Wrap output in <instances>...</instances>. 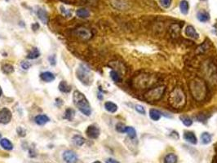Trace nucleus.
I'll use <instances>...</instances> for the list:
<instances>
[{"instance_id":"nucleus-1","label":"nucleus","mask_w":217,"mask_h":163,"mask_svg":"<svg viewBox=\"0 0 217 163\" xmlns=\"http://www.w3.org/2000/svg\"><path fill=\"white\" fill-rule=\"evenodd\" d=\"M73 102L74 104L78 108V110L83 114L90 116L91 114V108L89 104L88 99L86 98L83 93L79 91H75L73 93Z\"/></svg>"},{"instance_id":"nucleus-2","label":"nucleus","mask_w":217,"mask_h":163,"mask_svg":"<svg viewBox=\"0 0 217 163\" xmlns=\"http://www.w3.org/2000/svg\"><path fill=\"white\" fill-rule=\"evenodd\" d=\"M190 91L192 95L197 101L203 100L207 95V88L206 85L203 80L200 79H196L190 83Z\"/></svg>"},{"instance_id":"nucleus-3","label":"nucleus","mask_w":217,"mask_h":163,"mask_svg":"<svg viewBox=\"0 0 217 163\" xmlns=\"http://www.w3.org/2000/svg\"><path fill=\"white\" fill-rule=\"evenodd\" d=\"M169 103L174 109H181L185 104V94L180 88H175L169 95Z\"/></svg>"},{"instance_id":"nucleus-4","label":"nucleus","mask_w":217,"mask_h":163,"mask_svg":"<svg viewBox=\"0 0 217 163\" xmlns=\"http://www.w3.org/2000/svg\"><path fill=\"white\" fill-rule=\"evenodd\" d=\"M157 83V79L153 75L141 74L135 79L134 84L137 89H146Z\"/></svg>"},{"instance_id":"nucleus-5","label":"nucleus","mask_w":217,"mask_h":163,"mask_svg":"<svg viewBox=\"0 0 217 163\" xmlns=\"http://www.w3.org/2000/svg\"><path fill=\"white\" fill-rule=\"evenodd\" d=\"M77 79L84 85H90L92 81L91 70L84 64H80L76 69Z\"/></svg>"},{"instance_id":"nucleus-6","label":"nucleus","mask_w":217,"mask_h":163,"mask_svg":"<svg viewBox=\"0 0 217 163\" xmlns=\"http://www.w3.org/2000/svg\"><path fill=\"white\" fill-rule=\"evenodd\" d=\"M165 91V86H159V87H155V88L151 89L149 91H147L145 94V98L149 102L158 101L163 97Z\"/></svg>"},{"instance_id":"nucleus-7","label":"nucleus","mask_w":217,"mask_h":163,"mask_svg":"<svg viewBox=\"0 0 217 163\" xmlns=\"http://www.w3.org/2000/svg\"><path fill=\"white\" fill-rule=\"evenodd\" d=\"M13 118L12 112L8 108H3L0 110V124L3 125H7L11 122Z\"/></svg>"},{"instance_id":"nucleus-8","label":"nucleus","mask_w":217,"mask_h":163,"mask_svg":"<svg viewBox=\"0 0 217 163\" xmlns=\"http://www.w3.org/2000/svg\"><path fill=\"white\" fill-rule=\"evenodd\" d=\"M62 157L66 163H76L78 161L77 154L72 150L65 151L62 154Z\"/></svg>"},{"instance_id":"nucleus-9","label":"nucleus","mask_w":217,"mask_h":163,"mask_svg":"<svg viewBox=\"0 0 217 163\" xmlns=\"http://www.w3.org/2000/svg\"><path fill=\"white\" fill-rule=\"evenodd\" d=\"M100 134H101L100 129L95 125H90L86 130L87 136L90 139H92V140L97 139L100 136Z\"/></svg>"},{"instance_id":"nucleus-10","label":"nucleus","mask_w":217,"mask_h":163,"mask_svg":"<svg viewBox=\"0 0 217 163\" xmlns=\"http://www.w3.org/2000/svg\"><path fill=\"white\" fill-rule=\"evenodd\" d=\"M75 33H76L77 35L79 36V38H81L82 39L87 40L89 39V38H91V31L88 30V29H86V28H83V27L77 29V30L75 31Z\"/></svg>"},{"instance_id":"nucleus-11","label":"nucleus","mask_w":217,"mask_h":163,"mask_svg":"<svg viewBox=\"0 0 217 163\" xmlns=\"http://www.w3.org/2000/svg\"><path fill=\"white\" fill-rule=\"evenodd\" d=\"M183 137H184V140H186L191 145H196L198 143V139H197L194 133L192 132V131H185L183 135Z\"/></svg>"},{"instance_id":"nucleus-12","label":"nucleus","mask_w":217,"mask_h":163,"mask_svg":"<svg viewBox=\"0 0 217 163\" xmlns=\"http://www.w3.org/2000/svg\"><path fill=\"white\" fill-rule=\"evenodd\" d=\"M185 34L189 38H191L193 39H198L199 38V34L196 31L195 28L193 25H188L185 28Z\"/></svg>"},{"instance_id":"nucleus-13","label":"nucleus","mask_w":217,"mask_h":163,"mask_svg":"<svg viewBox=\"0 0 217 163\" xmlns=\"http://www.w3.org/2000/svg\"><path fill=\"white\" fill-rule=\"evenodd\" d=\"M40 79L42 81H44L45 83H52L56 79V76L52 72H44L40 74Z\"/></svg>"},{"instance_id":"nucleus-14","label":"nucleus","mask_w":217,"mask_h":163,"mask_svg":"<svg viewBox=\"0 0 217 163\" xmlns=\"http://www.w3.org/2000/svg\"><path fill=\"white\" fill-rule=\"evenodd\" d=\"M37 16L39 18L40 21L44 24H48V20H49V17H48V12L44 8H39L37 10Z\"/></svg>"},{"instance_id":"nucleus-15","label":"nucleus","mask_w":217,"mask_h":163,"mask_svg":"<svg viewBox=\"0 0 217 163\" xmlns=\"http://www.w3.org/2000/svg\"><path fill=\"white\" fill-rule=\"evenodd\" d=\"M49 121L50 118L45 114H39V115H37L34 118V122L39 126H44L48 122H49Z\"/></svg>"},{"instance_id":"nucleus-16","label":"nucleus","mask_w":217,"mask_h":163,"mask_svg":"<svg viewBox=\"0 0 217 163\" xmlns=\"http://www.w3.org/2000/svg\"><path fill=\"white\" fill-rule=\"evenodd\" d=\"M0 145H1V147H2L3 149H5V150L7 151H11L13 149V145L12 144V142L9 140L8 139H1V140H0Z\"/></svg>"},{"instance_id":"nucleus-17","label":"nucleus","mask_w":217,"mask_h":163,"mask_svg":"<svg viewBox=\"0 0 217 163\" xmlns=\"http://www.w3.org/2000/svg\"><path fill=\"white\" fill-rule=\"evenodd\" d=\"M197 17L201 22H207L210 20V15L206 11H199L198 13V15H197Z\"/></svg>"},{"instance_id":"nucleus-18","label":"nucleus","mask_w":217,"mask_h":163,"mask_svg":"<svg viewBox=\"0 0 217 163\" xmlns=\"http://www.w3.org/2000/svg\"><path fill=\"white\" fill-rule=\"evenodd\" d=\"M40 56V52L39 50L37 48H34L29 52V53L27 54V58L29 60H35L37 58Z\"/></svg>"},{"instance_id":"nucleus-19","label":"nucleus","mask_w":217,"mask_h":163,"mask_svg":"<svg viewBox=\"0 0 217 163\" xmlns=\"http://www.w3.org/2000/svg\"><path fill=\"white\" fill-rule=\"evenodd\" d=\"M58 88L60 90V91L63 93H70L71 91V86L68 84L65 81H61L58 86Z\"/></svg>"},{"instance_id":"nucleus-20","label":"nucleus","mask_w":217,"mask_h":163,"mask_svg":"<svg viewBox=\"0 0 217 163\" xmlns=\"http://www.w3.org/2000/svg\"><path fill=\"white\" fill-rule=\"evenodd\" d=\"M178 157L175 153H170L164 157V163H177Z\"/></svg>"},{"instance_id":"nucleus-21","label":"nucleus","mask_w":217,"mask_h":163,"mask_svg":"<svg viewBox=\"0 0 217 163\" xmlns=\"http://www.w3.org/2000/svg\"><path fill=\"white\" fill-rule=\"evenodd\" d=\"M149 117L153 121H158L162 117V113L155 109H151L149 110Z\"/></svg>"},{"instance_id":"nucleus-22","label":"nucleus","mask_w":217,"mask_h":163,"mask_svg":"<svg viewBox=\"0 0 217 163\" xmlns=\"http://www.w3.org/2000/svg\"><path fill=\"white\" fill-rule=\"evenodd\" d=\"M105 109L107 110L108 112L112 113V114H114L117 110H118V106L117 104L111 101H107L105 103Z\"/></svg>"},{"instance_id":"nucleus-23","label":"nucleus","mask_w":217,"mask_h":163,"mask_svg":"<svg viewBox=\"0 0 217 163\" xmlns=\"http://www.w3.org/2000/svg\"><path fill=\"white\" fill-rule=\"evenodd\" d=\"M75 111L73 109H71V108H69V109H67L66 110H65V115L63 116V118L64 119H66L68 120V121H70V122H71V121H73V119H74V118H75Z\"/></svg>"},{"instance_id":"nucleus-24","label":"nucleus","mask_w":217,"mask_h":163,"mask_svg":"<svg viewBox=\"0 0 217 163\" xmlns=\"http://www.w3.org/2000/svg\"><path fill=\"white\" fill-rule=\"evenodd\" d=\"M2 71L3 73L4 74H12L13 73H14L15 71V69L14 67H13V64H4L2 65Z\"/></svg>"},{"instance_id":"nucleus-25","label":"nucleus","mask_w":217,"mask_h":163,"mask_svg":"<svg viewBox=\"0 0 217 163\" xmlns=\"http://www.w3.org/2000/svg\"><path fill=\"white\" fill-rule=\"evenodd\" d=\"M211 140H212V137L210 133L203 132L201 135V142L203 145H208L211 142Z\"/></svg>"},{"instance_id":"nucleus-26","label":"nucleus","mask_w":217,"mask_h":163,"mask_svg":"<svg viewBox=\"0 0 217 163\" xmlns=\"http://www.w3.org/2000/svg\"><path fill=\"white\" fill-rule=\"evenodd\" d=\"M77 17H79V18H88L90 17V12H89L87 9L85 8H80L79 10H77L76 12Z\"/></svg>"},{"instance_id":"nucleus-27","label":"nucleus","mask_w":217,"mask_h":163,"mask_svg":"<svg viewBox=\"0 0 217 163\" xmlns=\"http://www.w3.org/2000/svg\"><path fill=\"white\" fill-rule=\"evenodd\" d=\"M72 141H73V143H74V144L76 145V146L81 147L84 145L85 139L83 138V136H81V135H75V136L72 138Z\"/></svg>"},{"instance_id":"nucleus-28","label":"nucleus","mask_w":217,"mask_h":163,"mask_svg":"<svg viewBox=\"0 0 217 163\" xmlns=\"http://www.w3.org/2000/svg\"><path fill=\"white\" fill-rule=\"evenodd\" d=\"M189 9V5L188 1L186 0H182L180 3V10L182 14L186 15L188 14Z\"/></svg>"},{"instance_id":"nucleus-29","label":"nucleus","mask_w":217,"mask_h":163,"mask_svg":"<svg viewBox=\"0 0 217 163\" xmlns=\"http://www.w3.org/2000/svg\"><path fill=\"white\" fill-rule=\"evenodd\" d=\"M124 133H127V135H128L131 139H135L137 137V131H136V130H135L133 127H132V126H125Z\"/></svg>"},{"instance_id":"nucleus-30","label":"nucleus","mask_w":217,"mask_h":163,"mask_svg":"<svg viewBox=\"0 0 217 163\" xmlns=\"http://www.w3.org/2000/svg\"><path fill=\"white\" fill-rule=\"evenodd\" d=\"M180 121H181V122L183 124H184L185 126H192L193 124V120L191 119L189 117H188V116H180Z\"/></svg>"},{"instance_id":"nucleus-31","label":"nucleus","mask_w":217,"mask_h":163,"mask_svg":"<svg viewBox=\"0 0 217 163\" xmlns=\"http://www.w3.org/2000/svg\"><path fill=\"white\" fill-rule=\"evenodd\" d=\"M110 77H111V79H113V81H114L115 83H119V82H121V80H122L119 73L117 72V71L115 70H112L111 72H110Z\"/></svg>"},{"instance_id":"nucleus-32","label":"nucleus","mask_w":217,"mask_h":163,"mask_svg":"<svg viewBox=\"0 0 217 163\" xmlns=\"http://www.w3.org/2000/svg\"><path fill=\"white\" fill-rule=\"evenodd\" d=\"M60 12H61V13L64 15L65 17H72V12H71L70 10H68V9L65 8L64 6H60Z\"/></svg>"},{"instance_id":"nucleus-33","label":"nucleus","mask_w":217,"mask_h":163,"mask_svg":"<svg viewBox=\"0 0 217 163\" xmlns=\"http://www.w3.org/2000/svg\"><path fill=\"white\" fill-rule=\"evenodd\" d=\"M159 3L164 8H168L172 5V0H158Z\"/></svg>"},{"instance_id":"nucleus-34","label":"nucleus","mask_w":217,"mask_h":163,"mask_svg":"<svg viewBox=\"0 0 217 163\" xmlns=\"http://www.w3.org/2000/svg\"><path fill=\"white\" fill-rule=\"evenodd\" d=\"M135 110H137V113H139L141 115H145V110L144 106H142L141 104H137L135 106Z\"/></svg>"},{"instance_id":"nucleus-35","label":"nucleus","mask_w":217,"mask_h":163,"mask_svg":"<svg viewBox=\"0 0 217 163\" xmlns=\"http://www.w3.org/2000/svg\"><path fill=\"white\" fill-rule=\"evenodd\" d=\"M17 132L18 136L20 137H25L26 135V130L23 127H21V126H18L17 128Z\"/></svg>"},{"instance_id":"nucleus-36","label":"nucleus","mask_w":217,"mask_h":163,"mask_svg":"<svg viewBox=\"0 0 217 163\" xmlns=\"http://www.w3.org/2000/svg\"><path fill=\"white\" fill-rule=\"evenodd\" d=\"M31 67V64L28 61H22L21 62V68L24 69V70H28L29 68Z\"/></svg>"},{"instance_id":"nucleus-37","label":"nucleus","mask_w":217,"mask_h":163,"mask_svg":"<svg viewBox=\"0 0 217 163\" xmlns=\"http://www.w3.org/2000/svg\"><path fill=\"white\" fill-rule=\"evenodd\" d=\"M125 126L122 123H118L117 124V126H116V130H117V131H118V132L120 133H124V129H125Z\"/></svg>"},{"instance_id":"nucleus-38","label":"nucleus","mask_w":217,"mask_h":163,"mask_svg":"<svg viewBox=\"0 0 217 163\" xmlns=\"http://www.w3.org/2000/svg\"><path fill=\"white\" fill-rule=\"evenodd\" d=\"M48 60H49L50 64H52V65H55V64H56V59L55 55H52V56H50V57L48 58Z\"/></svg>"},{"instance_id":"nucleus-39","label":"nucleus","mask_w":217,"mask_h":163,"mask_svg":"<svg viewBox=\"0 0 217 163\" xmlns=\"http://www.w3.org/2000/svg\"><path fill=\"white\" fill-rule=\"evenodd\" d=\"M97 0H83V2L86 3V4H90L93 5L95 4Z\"/></svg>"},{"instance_id":"nucleus-40","label":"nucleus","mask_w":217,"mask_h":163,"mask_svg":"<svg viewBox=\"0 0 217 163\" xmlns=\"http://www.w3.org/2000/svg\"><path fill=\"white\" fill-rule=\"evenodd\" d=\"M31 27H32V29H33L35 31L37 30V29H39V25L38 23H34L33 25H31Z\"/></svg>"},{"instance_id":"nucleus-41","label":"nucleus","mask_w":217,"mask_h":163,"mask_svg":"<svg viewBox=\"0 0 217 163\" xmlns=\"http://www.w3.org/2000/svg\"><path fill=\"white\" fill-rule=\"evenodd\" d=\"M106 163H120V162L117 161V160H114V159L113 158H109L108 160H106Z\"/></svg>"},{"instance_id":"nucleus-42","label":"nucleus","mask_w":217,"mask_h":163,"mask_svg":"<svg viewBox=\"0 0 217 163\" xmlns=\"http://www.w3.org/2000/svg\"><path fill=\"white\" fill-rule=\"evenodd\" d=\"M2 94H3V90L2 88H1V87H0V96L2 95Z\"/></svg>"},{"instance_id":"nucleus-43","label":"nucleus","mask_w":217,"mask_h":163,"mask_svg":"<svg viewBox=\"0 0 217 163\" xmlns=\"http://www.w3.org/2000/svg\"><path fill=\"white\" fill-rule=\"evenodd\" d=\"M93 163H101V161H94V162H93Z\"/></svg>"},{"instance_id":"nucleus-44","label":"nucleus","mask_w":217,"mask_h":163,"mask_svg":"<svg viewBox=\"0 0 217 163\" xmlns=\"http://www.w3.org/2000/svg\"><path fill=\"white\" fill-rule=\"evenodd\" d=\"M1 137H2V135H1V134H0V140H1Z\"/></svg>"}]
</instances>
